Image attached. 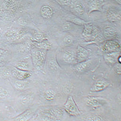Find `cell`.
<instances>
[{"label": "cell", "mask_w": 121, "mask_h": 121, "mask_svg": "<svg viewBox=\"0 0 121 121\" xmlns=\"http://www.w3.org/2000/svg\"><path fill=\"white\" fill-rule=\"evenodd\" d=\"M66 20L68 22H70V23L74 24L77 25V26H84L85 24H88L89 22L84 21V20L78 18V17L72 16V15L70 16V17H67L66 18Z\"/></svg>", "instance_id": "obj_14"}, {"label": "cell", "mask_w": 121, "mask_h": 121, "mask_svg": "<svg viewBox=\"0 0 121 121\" xmlns=\"http://www.w3.org/2000/svg\"><path fill=\"white\" fill-rule=\"evenodd\" d=\"M102 49L105 53L120 52L121 51V44L115 41L108 40L104 43L103 45L102 46Z\"/></svg>", "instance_id": "obj_5"}, {"label": "cell", "mask_w": 121, "mask_h": 121, "mask_svg": "<svg viewBox=\"0 0 121 121\" xmlns=\"http://www.w3.org/2000/svg\"><path fill=\"white\" fill-rule=\"evenodd\" d=\"M101 4H102V3L100 0H93V1H91L89 6L88 14L91 13L94 11H100Z\"/></svg>", "instance_id": "obj_16"}, {"label": "cell", "mask_w": 121, "mask_h": 121, "mask_svg": "<svg viewBox=\"0 0 121 121\" xmlns=\"http://www.w3.org/2000/svg\"><path fill=\"white\" fill-rule=\"evenodd\" d=\"M47 39V38L45 35L42 33H39V32H36V33H34L31 38L32 41L33 42H41Z\"/></svg>", "instance_id": "obj_19"}, {"label": "cell", "mask_w": 121, "mask_h": 121, "mask_svg": "<svg viewBox=\"0 0 121 121\" xmlns=\"http://www.w3.org/2000/svg\"><path fill=\"white\" fill-rule=\"evenodd\" d=\"M15 67L19 70H24V71H30V66L27 62H19L17 64H16L15 65Z\"/></svg>", "instance_id": "obj_22"}, {"label": "cell", "mask_w": 121, "mask_h": 121, "mask_svg": "<svg viewBox=\"0 0 121 121\" xmlns=\"http://www.w3.org/2000/svg\"><path fill=\"white\" fill-rule=\"evenodd\" d=\"M110 86H112V84L107 80L98 79L95 82L90 91L92 92H99L104 90Z\"/></svg>", "instance_id": "obj_6"}, {"label": "cell", "mask_w": 121, "mask_h": 121, "mask_svg": "<svg viewBox=\"0 0 121 121\" xmlns=\"http://www.w3.org/2000/svg\"><path fill=\"white\" fill-rule=\"evenodd\" d=\"M102 118L99 116H90L86 118L85 121H101Z\"/></svg>", "instance_id": "obj_31"}, {"label": "cell", "mask_w": 121, "mask_h": 121, "mask_svg": "<svg viewBox=\"0 0 121 121\" xmlns=\"http://www.w3.org/2000/svg\"><path fill=\"white\" fill-rule=\"evenodd\" d=\"M107 102V99L102 97L88 96L85 99V104L89 107L92 108H97L104 105Z\"/></svg>", "instance_id": "obj_4"}, {"label": "cell", "mask_w": 121, "mask_h": 121, "mask_svg": "<svg viewBox=\"0 0 121 121\" xmlns=\"http://www.w3.org/2000/svg\"><path fill=\"white\" fill-rule=\"evenodd\" d=\"M100 35L98 29L96 27H94L92 24L90 22H88V24L84 26L82 36H84L85 40L87 41L96 40Z\"/></svg>", "instance_id": "obj_2"}, {"label": "cell", "mask_w": 121, "mask_h": 121, "mask_svg": "<svg viewBox=\"0 0 121 121\" xmlns=\"http://www.w3.org/2000/svg\"><path fill=\"white\" fill-rule=\"evenodd\" d=\"M121 56V52L108 53L104 55V59L106 63L110 65H114L118 62V58Z\"/></svg>", "instance_id": "obj_10"}, {"label": "cell", "mask_w": 121, "mask_h": 121, "mask_svg": "<svg viewBox=\"0 0 121 121\" xmlns=\"http://www.w3.org/2000/svg\"><path fill=\"white\" fill-rule=\"evenodd\" d=\"M107 18L110 22H116L121 20V13L117 12L110 11L107 14Z\"/></svg>", "instance_id": "obj_18"}, {"label": "cell", "mask_w": 121, "mask_h": 121, "mask_svg": "<svg viewBox=\"0 0 121 121\" xmlns=\"http://www.w3.org/2000/svg\"><path fill=\"white\" fill-rule=\"evenodd\" d=\"M76 63L82 62L87 59L90 52L88 50L86 49L81 45H78L77 50L76 52Z\"/></svg>", "instance_id": "obj_8"}, {"label": "cell", "mask_w": 121, "mask_h": 121, "mask_svg": "<svg viewBox=\"0 0 121 121\" xmlns=\"http://www.w3.org/2000/svg\"><path fill=\"white\" fill-rule=\"evenodd\" d=\"M18 0H5L6 6L8 7H13Z\"/></svg>", "instance_id": "obj_33"}, {"label": "cell", "mask_w": 121, "mask_h": 121, "mask_svg": "<svg viewBox=\"0 0 121 121\" xmlns=\"http://www.w3.org/2000/svg\"><path fill=\"white\" fill-rule=\"evenodd\" d=\"M2 30H1V28H0V38H1V33H2Z\"/></svg>", "instance_id": "obj_38"}, {"label": "cell", "mask_w": 121, "mask_h": 121, "mask_svg": "<svg viewBox=\"0 0 121 121\" xmlns=\"http://www.w3.org/2000/svg\"><path fill=\"white\" fill-rule=\"evenodd\" d=\"M74 10H75L78 13L80 14V15H82V14L84 13V6L82 5L81 3H79V2H76L74 4Z\"/></svg>", "instance_id": "obj_26"}, {"label": "cell", "mask_w": 121, "mask_h": 121, "mask_svg": "<svg viewBox=\"0 0 121 121\" xmlns=\"http://www.w3.org/2000/svg\"><path fill=\"white\" fill-rule=\"evenodd\" d=\"M56 96V93L52 90H47L44 93V97L46 100H52L55 99Z\"/></svg>", "instance_id": "obj_23"}, {"label": "cell", "mask_w": 121, "mask_h": 121, "mask_svg": "<svg viewBox=\"0 0 121 121\" xmlns=\"http://www.w3.org/2000/svg\"><path fill=\"white\" fill-rule=\"evenodd\" d=\"M30 51H31V56H32L33 65L38 70H42L44 67L45 59H46L47 51L39 49L36 47H33Z\"/></svg>", "instance_id": "obj_1"}, {"label": "cell", "mask_w": 121, "mask_h": 121, "mask_svg": "<svg viewBox=\"0 0 121 121\" xmlns=\"http://www.w3.org/2000/svg\"><path fill=\"white\" fill-rule=\"evenodd\" d=\"M48 113L53 116L54 117H56L58 119L61 118L63 115V112L62 110L59 108H52L49 110Z\"/></svg>", "instance_id": "obj_20"}, {"label": "cell", "mask_w": 121, "mask_h": 121, "mask_svg": "<svg viewBox=\"0 0 121 121\" xmlns=\"http://www.w3.org/2000/svg\"><path fill=\"white\" fill-rule=\"evenodd\" d=\"M116 33V32L111 27H108L105 30V35L107 36L112 37L115 35Z\"/></svg>", "instance_id": "obj_29"}, {"label": "cell", "mask_w": 121, "mask_h": 121, "mask_svg": "<svg viewBox=\"0 0 121 121\" xmlns=\"http://www.w3.org/2000/svg\"><path fill=\"white\" fill-rule=\"evenodd\" d=\"M6 53V50H4L0 48V59H3V57L4 56V55H5Z\"/></svg>", "instance_id": "obj_36"}, {"label": "cell", "mask_w": 121, "mask_h": 121, "mask_svg": "<svg viewBox=\"0 0 121 121\" xmlns=\"http://www.w3.org/2000/svg\"><path fill=\"white\" fill-rule=\"evenodd\" d=\"M116 1H117V3H119V4H121V0H116Z\"/></svg>", "instance_id": "obj_37"}, {"label": "cell", "mask_w": 121, "mask_h": 121, "mask_svg": "<svg viewBox=\"0 0 121 121\" xmlns=\"http://www.w3.org/2000/svg\"><path fill=\"white\" fill-rule=\"evenodd\" d=\"M33 113L30 110H27L15 119V121H29L32 118Z\"/></svg>", "instance_id": "obj_17"}, {"label": "cell", "mask_w": 121, "mask_h": 121, "mask_svg": "<svg viewBox=\"0 0 121 121\" xmlns=\"http://www.w3.org/2000/svg\"><path fill=\"white\" fill-rule=\"evenodd\" d=\"M8 96V91L6 89L0 87V98L4 99Z\"/></svg>", "instance_id": "obj_32"}, {"label": "cell", "mask_w": 121, "mask_h": 121, "mask_svg": "<svg viewBox=\"0 0 121 121\" xmlns=\"http://www.w3.org/2000/svg\"><path fill=\"white\" fill-rule=\"evenodd\" d=\"M48 67L52 70H58L60 69L59 64L57 62L56 59H55V58H52L48 61Z\"/></svg>", "instance_id": "obj_27"}, {"label": "cell", "mask_w": 121, "mask_h": 121, "mask_svg": "<svg viewBox=\"0 0 121 121\" xmlns=\"http://www.w3.org/2000/svg\"><path fill=\"white\" fill-rule=\"evenodd\" d=\"M91 64H92L91 59H87L82 62L76 64L74 65V69L76 72L78 73H81L88 70V68H90V67L91 65Z\"/></svg>", "instance_id": "obj_11"}, {"label": "cell", "mask_w": 121, "mask_h": 121, "mask_svg": "<svg viewBox=\"0 0 121 121\" xmlns=\"http://www.w3.org/2000/svg\"><path fill=\"white\" fill-rule=\"evenodd\" d=\"M27 82L26 80H18L14 82V86L18 90H22L26 87Z\"/></svg>", "instance_id": "obj_21"}, {"label": "cell", "mask_w": 121, "mask_h": 121, "mask_svg": "<svg viewBox=\"0 0 121 121\" xmlns=\"http://www.w3.org/2000/svg\"><path fill=\"white\" fill-rule=\"evenodd\" d=\"M62 59L64 62L69 64L76 63V54L73 50H66L62 54Z\"/></svg>", "instance_id": "obj_7"}, {"label": "cell", "mask_w": 121, "mask_h": 121, "mask_svg": "<svg viewBox=\"0 0 121 121\" xmlns=\"http://www.w3.org/2000/svg\"><path fill=\"white\" fill-rule=\"evenodd\" d=\"M53 11L52 9L48 6H44L41 9V15L42 17L45 19H50L52 17Z\"/></svg>", "instance_id": "obj_15"}, {"label": "cell", "mask_w": 121, "mask_h": 121, "mask_svg": "<svg viewBox=\"0 0 121 121\" xmlns=\"http://www.w3.org/2000/svg\"><path fill=\"white\" fill-rule=\"evenodd\" d=\"M32 46H33V45L32 44V42L31 43H30V42L25 43L20 46V50L22 52H26L30 51L31 49L33 48Z\"/></svg>", "instance_id": "obj_24"}, {"label": "cell", "mask_w": 121, "mask_h": 121, "mask_svg": "<svg viewBox=\"0 0 121 121\" xmlns=\"http://www.w3.org/2000/svg\"><path fill=\"white\" fill-rule=\"evenodd\" d=\"M12 74L18 80H26L32 76V73L30 71L19 70L14 67V69L12 70Z\"/></svg>", "instance_id": "obj_9"}, {"label": "cell", "mask_w": 121, "mask_h": 121, "mask_svg": "<svg viewBox=\"0 0 121 121\" xmlns=\"http://www.w3.org/2000/svg\"><path fill=\"white\" fill-rule=\"evenodd\" d=\"M32 44L34 47L39 48V49L44 50H49L52 48V44L48 40H44L41 42H33L32 41Z\"/></svg>", "instance_id": "obj_13"}, {"label": "cell", "mask_w": 121, "mask_h": 121, "mask_svg": "<svg viewBox=\"0 0 121 121\" xmlns=\"http://www.w3.org/2000/svg\"><path fill=\"white\" fill-rule=\"evenodd\" d=\"M74 41V38L72 35H67L64 39V43L66 45H70L72 44Z\"/></svg>", "instance_id": "obj_30"}, {"label": "cell", "mask_w": 121, "mask_h": 121, "mask_svg": "<svg viewBox=\"0 0 121 121\" xmlns=\"http://www.w3.org/2000/svg\"><path fill=\"white\" fill-rule=\"evenodd\" d=\"M72 28V26H71V23L70 22H67L63 25V29L64 30H69Z\"/></svg>", "instance_id": "obj_35"}, {"label": "cell", "mask_w": 121, "mask_h": 121, "mask_svg": "<svg viewBox=\"0 0 121 121\" xmlns=\"http://www.w3.org/2000/svg\"><path fill=\"white\" fill-rule=\"evenodd\" d=\"M7 40L10 42H15L21 39L23 37V34L20 31L16 30H8L6 33Z\"/></svg>", "instance_id": "obj_12"}, {"label": "cell", "mask_w": 121, "mask_h": 121, "mask_svg": "<svg viewBox=\"0 0 121 121\" xmlns=\"http://www.w3.org/2000/svg\"><path fill=\"white\" fill-rule=\"evenodd\" d=\"M114 70L116 73L118 74H121V64H119V62L115 64L114 65Z\"/></svg>", "instance_id": "obj_34"}, {"label": "cell", "mask_w": 121, "mask_h": 121, "mask_svg": "<svg viewBox=\"0 0 121 121\" xmlns=\"http://www.w3.org/2000/svg\"><path fill=\"white\" fill-rule=\"evenodd\" d=\"M64 108L67 113L72 116H77L81 114L78 107L77 105L74 100V98L72 96H69L66 102L64 105Z\"/></svg>", "instance_id": "obj_3"}, {"label": "cell", "mask_w": 121, "mask_h": 121, "mask_svg": "<svg viewBox=\"0 0 121 121\" xmlns=\"http://www.w3.org/2000/svg\"><path fill=\"white\" fill-rule=\"evenodd\" d=\"M41 119L43 121H59V119L54 117L53 116L50 114L49 113H44L42 116Z\"/></svg>", "instance_id": "obj_25"}, {"label": "cell", "mask_w": 121, "mask_h": 121, "mask_svg": "<svg viewBox=\"0 0 121 121\" xmlns=\"http://www.w3.org/2000/svg\"><path fill=\"white\" fill-rule=\"evenodd\" d=\"M33 99V95L32 94H27L21 97V102L24 105H26L29 104L30 101H32Z\"/></svg>", "instance_id": "obj_28"}]
</instances>
